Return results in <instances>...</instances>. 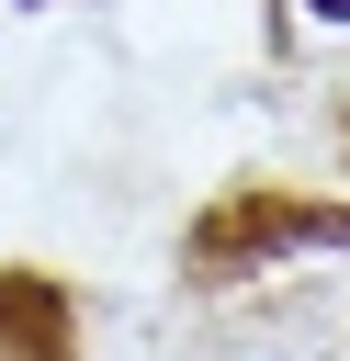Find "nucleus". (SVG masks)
Segmentation results:
<instances>
[{
    "label": "nucleus",
    "mask_w": 350,
    "mask_h": 361,
    "mask_svg": "<svg viewBox=\"0 0 350 361\" xmlns=\"http://www.w3.org/2000/svg\"><path fill=\"white\" fill-rule=\"evenodd\" d=\"M316 11H350V0H316Z\"/></svg>",
    "instance_id": "f257e3e1"
}]
</instances>
